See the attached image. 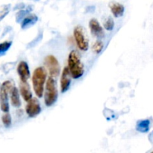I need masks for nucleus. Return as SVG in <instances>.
<instances>
[{"mask_svg": "<svg viewBox=\"0 0 153 153\" xmlns=\"http://www.w3.org/2000/svg\"><path fill=\"white\" fill-rule=\"evenodd\" d=\"M19 92L22 95V98L25 102H28L32 98V94L30 90L29 85L26 82H21L20 86H19Z\"/></svg>", "mask_w": 153, "mask_h": 153, "instance_id": "obj_11", "label": "nucleus"}, {"mask_svg": "<svg viewBox=\"0 0 153 153\" xmlns=\"http://www.w3.org/2000/svg\"><path fill=\"white\" fill-rule=\"evenodd\" d=\"M111 13L115 17H121L125 11V7L123 4L117 2H111L109 4Z\"/></svg>", "mask_w": 153, "mask_h": 153, "instance_id": "obj_13", "label": "nucleus"}, {"mask_svg": "<svg viewBox=\"0 0 153 153\" xmlns=\"http://www.w3.org/2000/svg\"><path fill=\"white\" fill-rule=\"evenodd\" d=\"M70 72L68 67H64L62 71L61 77V93L67 92L69 90L71 83V80L70 79Z\"/></svg>", "mask_w": 153, "mask_h": 153, "instance_id": "obj_10", "label": "nucleus"}, {"mask_svg": "<svg viewBox=\"0 0 153 153\" xmlns=\"http://www.w3.org/2000/svg\"><path fill=\"white\" fill-rule=\"evenodd\" d=\"M13 86L14 85L13 82L10 81H5L1 84L0 88V105H1V111L4 113L9 111L8 94L10 92Z\"/></svg>", "mask_w": 153, "mask_h": 153, "instance_id": "obj_4", "label": "nucleus"}, {"mask_svg": "<svg viewBox=\"0 0 153 153\" xmlns=\"http://www.w3.org/2000/svg\"><path fill=\"white\" fill-rule=\"evenodd\" d=\"M1 120H2L3 124L5 127L8 128L11 126V117L9 114L8 112H6L5 114H4L1 117Z\"/></svg>", "mask_w": 153, "mask_h": 153, "instance_id": "obj_20", "label": "nucleus"}, {"mask_svg": "<svg viewBox=\"0 0 153 153\" xmlns=\"http://www.w3.org/2000/svg\"><path fill=\"white\" fill-rule=\"evenodd\" d=\"M150 126V120H142L137 121L136 125V130L142 133H146L149 131Z\"/></svg>", "mask_w": 153, "mask_h": 153, "instance_id": "obj_15", "label": "nucleus"}, {"mask_svg": "<svg viewBox=\"0 0 153 153\" xmlns=\"http://www.w3.org/2000/svg\"><path fill=\"white\" fill-rule=\"evenodd\" d=\"M17 73L20 78L21 82H26L30 78V71L28 64L25 61H20L17 66Z\"/></svg>", "mask_w": 153, "mask_h": 153, "instance_id": "obj_9", "label": "nucleus"}, {"mask_svg": "<svg viewBox=\"0 0 153 153\" xmlns=\"http://www.w3.org/2000/svg\"><path fill=\"white\" fill-rule=\"evenodd\" d=\"M25 111L29 117L33 118L37 116L41 112V107L38 100L36 98H31L28 101Z\"/></svg>", "mask_w": 153, "mask_h": 153, "instance_id": "obj_7", "label": "nucleus"}, {"mask_svg": "<svg viewBox=\"0 0 153 153\" xmlns=\"http://www.w3.org/2000/svg\"><path fill=\"white\" fill-rule=\"evenodd\" d=\"M45 65L49 71L51 77L56 78L60 73V64L58 60L53 55H48L45 58Z\"/></svg>", "mask_w": 153, "mask_h": 153, "instance_id": "obj_6", "label": "nucleus"}, {"mask_svg": "<svg viewBox=\"0 0 153 153\" xmlns=\"http://www.w3.org/2000/svg\"><path fill=\"white\" fill-rule=\"evenodd\" d=\"M12 44L11 41H4L0 43V57L5 55L7 51L10 48Z\"/></svg>", "mask_w": 153, "mask_h": 153, "instance_id": "obj_18", "label": "nucleus"}, {"mask_svg": "<svg viewBox=\"0 0 153 153\" xmlns=\"http://www.w3.org/2000/svg\"><path fill=\"white\" fill-rule=\"evenodd\" d=\"M104 28L107 31H112L114 28V22L111 17L108 18L107 20L104 22Z\"/></svg>", "mask_w": 153, "mask_h": 153, "instance_id": "obj_21", "label": "nucleus"}, {"mask_svg": "<svg viewBox=\"0 0 153 153\" xmlns=\"http://www.w3.org/2000/svg\"><path fill=\"white\" fill-rule=\"evenodd\" d=\"M46 79V71L44 67H39L34 70L32 76V84L34 92L37 97L41 98L43 95L44 85Z\"/></svg>", "mask_w": 153, "mask_h": 153, "instance_id": "obj_2", "label": "nucleus"}, {"mask_svg": "<svg viewBox=\"0 0 153 153\" xmlns=\"http://www.w3.org/2000/svg\"><path fill=\"white\" fill-rule=\"evenodd\" d=\"M90 29H91V34L94 36H95L97 38H102L105 36L104 30L102 28L100 24L99 23L98 20L97 19H91L89 22Z\"/></svg>", "mask_w": 153, "mask_h": 153, "instance_id": "obj_8", "label": "nucleus"}, {"mask_svg": "<svg viewBox=\"0 0 153 153\" xmlns=\"http://www.w3.org/2000/svg\"><path fill=\"white\" fill-rule=\"evenodd\" d=\"M68 70L73 79H79L84 74V67L77 51L73 50L69 55Z\"/></svg>", "mask_w": 153, "mask_h": 153, "instance_id": "obj_1", "label": "nucleus"}, {"mask_svg": "<svg viewBox=\"0 0 153 153\" xmlns=\"http://www.w3.org/2000/svg\"><path fill=\"white\" fill-rule=\"evenodd\" d=\"M33 10L32 6L29 5L28 7H27L25 10H23V9H21L19 12L17 13L16 16V22H21L22 19L25 17V16H27L28 14H29L30 12Z\"/></svg>", "mask_w": 153, "mask_h": 153, "instance_id": "obj_16", "label": "nucleus"}, {"mask_svg": "<svg viewBox=\"0 0 153 153\" xmlns=\"http://www.w3.org/2000/svg\"><path fill=\"white\" fill-rule=\"evenodd\" d=\"M10 102L13 107L19 108L21 105L20 98H19V91L16 87L13 86L10 91Z\"/></svg>", "mask_w": 153, "mask_h": 153, "instance_id": "obj_14", "label": "nucleus"}, {"mask_svg": "<svg viewBox=\"0 0 153 153\" xmlns=\"http://www.w3.org/2000/svg\"><path fill=\"white\" fill-rule=\"evenodd\" d=\"M103 48H104V45H103L102 42L100 41V40H97L96 41V43L93 45L92 49L94 51V52H95L96 54H99L102 51Z\"/></svg>", "mask_w": 153, "mask_h": 153, "instance_id": "obj_19", "label": "nucleus"}, {"mask_svg": "<svg viewBox=\"0 0 153 153\" xmlns=\"http://www.w3.org/2000/svg\"><path fill=\"white\" fill-rule=\"evenodd\" d=\"M73 34H74L75 40L79 49L82 51L88 50L89 47V42L85 37L83 28L79 25L76 26L73 31Z\"/></svg>", "mask_w": 153, "mask_h": 153, "instance_id": "obj_5", "label": "nucleus"}, {"mask_svg": "<svg viewBox=\"0 0 153 153\" xmlns=\"http://www.w3.org/2000/svg\"><path fill=\"white\" fill-rule=\"evenodd\" d=\"M58 88L55 80L53 77H49L46 82V91H45L44 100L45 104L48 107L53 105L58 100Z\"/></svg>", "mask_w": 153, "mask_h": 153, "instance_id": "obj_3", "label": "nucleus"}, {"mask_svg": "<svg viewBox=\"0 0 153 153\" xmlns=\"http://www.w3.org/2000/svg\"><path fill=\"white\" fill-rule=\"evenodd\" d=\"M34 1H39V0H34Z\"/></svg>", "mask_w": 153, "mask_h": 153, "instance_id": "obj_22", "label": "nucleus"}, {"mask_svg": "<svg viewBox=\"0 0 153 153\" xmlns=\"http://www.w3.org/2000/svg\"><path fill=\"white\" fill-rule=\"evenodd\" d=\"M10 4H6L0 5V21L2 20L9 13L10 10Z\"/></svg>", "mask_w": 153, "mask_h": 153, "instance_id": "obj_17", "label": "nucleus"}, {"mask_svg": "<svg viewBox=\"0 0 153 153\" xmlns=\"http://www.w3.org/2000/svg\"><path fill=\"white\" fill-rule=\"evenodd\" d=\"M38 20V17L35 14H28L24 18L21 22V28L22 29H25L29 27L32 26Z\"/></svg>", "mask_w": 153, "mask_h": 153, "instance_id": "obj_12", "label": "nucleus"}]
</instances>
